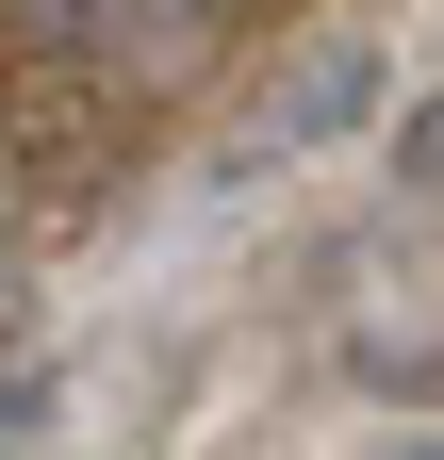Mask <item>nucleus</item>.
I'll return each mask as SVG.
<instances>
[{"label":"nucleus","instance_id":"obj_1","mask_svg":"<svg viewBox=\"0 0 444 460\" xmlns=\"http://www.w3.org/2000/svg\"><path fill=\"white\" fill-rule=\"evenodd\" d=\"M362 83H378V33H313V66L280 83V115H263V148H313L329 115H362Z\"/></svg>","mask_w":444,"mask_h":460},{"label":"nucleus","instance_id":"obj_2","mask_svg":"<svg viewBox=\"0 0 444 460\" xmlns=\"http://www.w3.org/2000/svg\"><path fill=\"white\" fill-rule=\"evenodd\" d=\"M49 428H67V378H49V362H0V460H33Z\"/></svg>","mask_w":444,"mask_h":460},{"label":"nucleus","instance_id":"obj_3","mask_svg":"<svg viewBox=\"0 0 444 460\" xmlns=\"http://www.w3.org/2000/svg\"><path fill=\"white\" fill-rule=\"evenodd\" d=\"M395 198H444V83L395 115Z\"/></svg>","mask_w":444,"mask_h":460},{"label":"nucleus","instance_id":"obj_4","mask_svg":"<svg viewBox=\"0 0 444 460\" xmlns=\"http://www.w3.org/2000/svg\"><path fill=\"white\" fill-rule=\"evenodd\" d=\"M378 460H444V428H412V444H378Z\"/></svg>","mask_w":444,"mask_h":460}]
</instances>
